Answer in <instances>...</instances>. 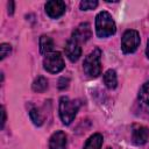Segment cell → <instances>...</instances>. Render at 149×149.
<instances>
[{
  "mask_svg": "<svg viewBox=\"0 0 149 149\" xmlns=\"http://www.w3.org/2000/svg\"><path fill=\"white\" fill-rule=\"evenodd\" d=\"M116 31L115 22L112 17V15L106 12H99L95 16V33L97 36L100 38H105L108 36L114 35Z\"/></svg>",
  "mask_w": 149,
  "mask_h": 149,
  "instance_id": "6da1fadb",
  "label": "cell"
},
{
  "mask_svg": "<svg viewBox=\"0 0 149 149\" xmlns=\"http://www.w3.org/2000/svg\"><path fill=\"white\" fill-rule=\"evenodd\" d=\"M101 50L99 48L93 49L84 59L83 70L90 78H97L101 73Z\"/></svg>",
  "mask_w": 149,
  "mask_h": 149,
  "instance_id": "7a4b0ae2",
  "label": "cell"
},
{
  "mask_svg": "<svg viewBox=\"0 0 149 149\" xmlns=\"http://www.w3.org/2000/svg\"><path fill=\"white\" fill-rule=\"evenodd\" d=\"M79 101L78 100H71L68 97H62L59 99V118L64 125H70L78 109H79Z\"/></svg>",
  "mask_w": 149,
  "mask_h": 149,
  "instance_id": "3957f363",
  "label": "cell"
},
{
  "mask_svg": "<svg viewBox=\"0 0 149 149\" xmlns=\"http://www.w3.org/2000/svg\"><path fill=\"white\" fill-rule=\"evenodd\" d=\"M140 42H141L140 34L136 30L133 29L126 30L121 38V49L125 54H132L136 51V49L140 45Z\"/></svg>",
  "mask_w": 149,
  "mask_h": 149,
  "instance_id": "277c9868",
  "label": "cell"
},
{
  "mask_svg": "<svg viewBox=\"0 0 149 149\" xmlns=\"http://www.w3.org/2000/svg\"><path fill=\"white\" fill-rule=\"evenodd\" d=\"M64 59L61 52H50L43 59V68L50 73H58L64 69Z\"/></svg>",
  "mask_w": 149,
  "mask_h": 149,
  "instance_id": "5b68a950",
  "label": "cell"
},
{
  "mask_svg": "<svg viewBox=\"0 0 149 149\" xmlns=\"http://www.w3.org/2000/svg\"><path fill=\"white\" fill-rule=\"evenodd\" d=\"M65 2L61 0H51L45 3V13L51 19H58L65 13Z\"/></svg>",
  "mask_w": 149,
  "mask_h": 149,
  "instance_id": "8992f818",
  "label": "cell"
},
{
  "mask_svg": "<svg viewBox=\"0 0 149 149\" xmlns=\"http://www.w3.org/2000/svg\"><path fill=\"white\" fill-rule=\"evenodd\" d=\"M91 36H92V29H91L90 23H87V22L80 23L73 30V33H72V38L76 40L79 43H83V42L88 41L91 38Z\"/></svg>",
  "mask_w": 149,
  "mask_h": 149,
  "instance_id": "52a82bcc",
  "label": "cell"
},
{
  "mask_svg": "<svg viewBox=\"0 0 149 149\" xmlns=\"http://www.w3.org/2000/svg\"><path fill=\"white\" fill-rule=\"evenodd\" d=\"M65 55L66 57L71 61V62H77L81 55V48L79 42H77L76 40H73L72 37L66 42L65 48H64Z\"/></svg>",
  "mask_w": 149,
  "mask_h": 149,
  "instance_id": "ba28073f",
  "label": "cell"
},
{
  "mask_svg": "<svg viewBox=\"0 0 149 149\" xmlns=\"http://www.w3.org/2000/svg\"><path fill=\"white\" fill-rule=\"evenodd\" d=\"M149 130L144 126H135L132 132V141L136 146H142L148 141Z\"/></svg>",
  "mask_w": 149,
  "mask_h": 149,
  "instance_id": "9c48e42d",
  "label": "cell"
},
{
  "mask_svg": "<svg viewBox=\"0 0 149 149\" xmlns=\"http://www.w3.org/2000/svg\"><path fill=\"white\" fill-rule=\"evenodd\" d=\"M49 149H66V135L62 130L55 132L49 139Z\"/></svg>",
  "mask_w": 149,
  "mask_h": 149,
  "instance_id": "30bf717a",
  "label": "cell"
},
{
  "mask_svg": "<svg viewBox=\"0 0 149 149\" xmlns=\"http://www.w3.org/2000/svg\"><path fill=\"white\" fill-rule=\"evenodd\" d=\"M102 140H104L102 135L99 133H95L87 139V141L84 146V149H101Z\"/></svg>",
  "mask_w": 149,
  "mask_h": 149,
  "instance_id": "8fae6325",
  "label": "cell"
},
{
  "mask_svg": "<svg viewBox=\"0 0 149 149\" xmlns=\"http://www.w3.org/2000/svg\"><path fill=\"white\" fill-rule=\"evenodd\" d=\"M52 49H54L52 38L47 36V35H42L40 37V51H41V54L48 55V54L52 52Z\"/></svg>",
  "mask_w": 149,
  "mask_h": 149,
  "instance_id": "7c38bea8",
  "label": "cell"
},
{
  "mask_svg": "<svg viewBox=\"0 0 149 149\" xmlns=\"http://www.w3.org/2000/svg\"><path fill=\"white\" fill-rule=\"evenodd\" d=\"M104 83L106 85L107 88L109 90H113L118 85V77H116V72L112 69L107 70L105 73H104Z\"/></svg>",
  "mask_w": 149,
  "mask_h": 149,
  "instance_id": "4fadbf2b",
  "label": "cell"
},
{
  "mask_svg": "<svg viewBox=\"0 0 149 149\" xmlns=\"http://www.w3.org/2000/svg\"><path fill=\"white\" fill-rule=\"evenodd\" d=\"M31 87H33V90H34L35 92H37V93H42V92H44V91L48 88V80H47L44 77L38 76V77L34 80Z\"/></svg>",
  "mask_w": 149,
  "mask_h": 149,
  "instance_id": "5bb4252c",
  "label": "cell"
},
{
  "mask_svg": "<svg viewBox=\"0 0 149 149\" xmlns=\"http://www.w3.org/2000/svg\"><path fill=\"white\" fill-rule=\"evenodd\" d=\"M139 99L144 106H147L149 108V81L144 83L141 86V88L139 91Z\"/></svg>",
  "mask_w": 149,
  "mask_h": 149,
  "instance_id": "9a60e30c",
  "label": "cell"
},
{
  "mask_svg": "<svg viewBox=\"0 0 149 149\" xmlns=\"http://www.w3.org/2000/svg\"><path fill=\"white\" fill-rule=\"evenodd\" d=\"M29 116H30V120L33 121V123L35 126H42L43 116L41 115V113H40V111L37 108H31L29 111Z\"/></svg>",
  "mask_w": 149,
  "mask_h": 149,
  "instance_id": "2e32d148",
  "label": "cell"
},
{
  "mask_svg": "<svg viewBox=\"0 0 149 149\" xmlns=\"http://www.w3.org/2000/svg\"><path fill=\"white\" fill-rule=\"evenodd\" d=\"M80 9L81 10H91V9H94L97 6H98V1L95 0H84L80 2Z\"/></svg>",
  "mask_w": 149,
  "mask_h": 149,
  "instance_id": "e0dca14e",
  "label": "cell"
},
{
  "mask_svg": "<svg viewBox=\"0 0 149 149\" xmlns=\"http://www.w3.org/2000/svg\"><path fill=\"white\" fill-rule=\"evenodd\" d=\"M10 51H12V47H10V44H8V43H2V44L0 45V55H1V59H5L7 56H9Z\"/></svg>",
  "mask_w": 149,
  "mask_h": 149,
  "instance_id": "ac0fdd59",
  "label": "cell"
},
{
  "mask_svg": "<svg viewBox=\"0 0 149 149\" xmlns=\"http://www.w3.org/2000/svg\"><path fill=\"white\" fill-rule=\"evenodd\" d=\"M68 83H69V79H65V78H61V79H59V84H58V87H59L61 90H63V88H65V87L68 86Z\"/></svg>",
  "mask_w": 149,
  "mask_h": 149,
  "instance_id": "d6986e66",
  "label": "cell"
},
{
  "mask_svg": "<svg viewBox=\"0 0 149 149\" xmlns=\"http://www.w3.org/2000/svg\"><path fill=\"white\" fill-rule=\"evenodd\" d=\"M1 115H2V119H1V128H3L5 122H6V111H5V107L3 106L1 107Z\"/></svg>",
  "mask_w": 149,
  "mask_h": 149,
  "instance_id": "ffe728a7",
  "label": "cell"
},
{
  "mask_svg": "<svg viewBox=\"0 0 149 149\" xmlns=\"http://www.w3.org/2000/svg\"><path fill=\"white\" fill-rule=\"evenodd\" d=\"M14 13V2L13 1H9L8 2V14L9 15H13Z\"/></svg>",
  "mask_w": 149,
  "mask_h": 149,
  "instance_id": "44dd1931",
  "label": "cell"
},
{
  "mask_svg": "<svg viewBox=\"0 0 149 149\" xmlns=\"http://www.w3.org/2000/svg\"><path fill=\"white\" fill-rule=\"evenodd\" d=\"M146 55H147V57L149 58V40H148V42H147V48H146Z\"/></svg>",
  "mask_w": 149,
  "mask_h": 149,
  "instance_id": "7402d4cb",
  "label": "cell"
}]
</instances>
